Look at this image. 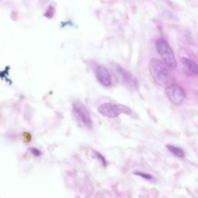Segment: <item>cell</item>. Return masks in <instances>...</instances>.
<instances>
[{
    "label": "cell",
    "instance_id": "obj_1",
    "mask_svg": "<svg viewBox=\"0 0 198 198\" xmlns=\"http://www.w3.org/2000/svg\"><path fill=\"white\" fill-rule=\"evenodd\" d=\"M166 65L156 58L150 61L149 70L152 77L159 85H166L168 80V73Z\"/></svg>",
    "mask_w": 198,
    "mask_h": 198
},
{
    "label": "cell",
    "instance_id": "obj_2",
    "mask_svg": "<svg viewBox=\"0 0 198 198\" xmlns=\"http://www.w3.org/2000/svg\"><path fill=\"white\" fill-rule=\"evenodd\" d=\"M156 46L158 53L167 66L175 68L176 66L175 57L166 40L163 38H159L156 41Z\"/></svg>",
    "mask_w": 198,
    "mask_h": 198
},
{
    "label": "cell",
    "instance_id": "obj_3",
    "mask_svg": "<svg viewBox=\"0 0 198 198\" xmlns=\"http://www.w3.org/2000/svg\"><path fill=\"white\" fill-rule=\"evenodd\" d=\"M98 111L102 116L111 119L118 117L121 113L126 115L131 114V109L125 105L106 103L101 105L98 108Z\"/></svg>",
    "mask_w": 198,
    "mask_h": 198
},
{
    "label": "cell",
    "instance_id": "obj_4",
    "mask_svg": "<svg viewBox=\"0 0 198 198\" xmlns=\"http://www.w3.org/2000/svg\"><path fill=\"white\" fill-rule=\"evenodd\" d=\"M74 114L87 128L92 127V121L90 113L85 106L80 102L76 101L73 104Z\"/></svg>",
    "mask_w": 198,
    "mask_h": 198
},
{
    "label": "cell",
    "instance_id": "obj_5",
    "mask_svg": "<svg viewBox=\"0 0 198 198\" xmlns=\"http://www.w3.org/2000/svg\"><path fill=\"white\" fill-rule=\"evenodd\" d=\"M165 92L170 102L174 105H180L186 98L185 91L180 86L176 84H172L167 86Z\"/></svg>",
    "mask_w": 198,
    "mask_h": 198
},
{
    "label": "cell",
    "instance_id": "obj_6",
    "mask_svg": "<svg viewBox=\"0 0 198 198\" xmlns=\"http://www.w3.org/2000/svg\"><path fill=\"white\" fill-rule=\"evenodd\" d=\"M114 67L122 82L128 88L132 90H136L137 88V81L130 72L120 65H116Z\"/></svg>",
    "mask_w": 198,
    "mask_h": 198
},
{
    "label": "cell",
    "instance_id": "obj_7",
    "mask_svg": "<svg viewBox=\"0 0 198 198\" xmlns=\"http://www.w3.org/2000/svg\"><path fill=\"white\" fill-rule=\"evenodd\" d=\"M95 74L98 81L101 84L105 87L111 85L112 79L109 70L105 67L99 66L95 70Z\"/></svg>",
    "mask_w": 198,
    "mask_h": 198
},
{
    "label": "cell",
    "instance_id": "obj_8",
    "mask_svg": "<svg viewBox=\"0 0 198 198\" xmlns=\"http://www.w3.org/2000/svg\"><path fill=\"white\" fill-rule=\"evenodd\" d=\"M182 61L190 74L196 76L198 74V66L196 63L186 57H183Z\"/></svg>",
    "mask_w": 198,
    "mask_h": 198
},
{
    "label": "cell",
    "instance_id": "obj_9",
    "mask_svg": "<svg viewBox=\"0 0 198 198\" xmlns=\"http://www.w3.org/2000/svg\"><path fill=\"white\" fill-rule=\"evenodd\" d=\"M167 147L170 151L178 157L183 158L185 155L183 151L179 147L172 145H167Z\"/></svg>",
    "mask_w": 198,
    "mask_h": 198
},
{
    "label": "cell",
    "instance_id": "obj_10",
    "mask_svg": "<svg viewBox=\"0 0 198 198\" xmlns=\"http://www.w3.org/2000/svg\"><path fill=\"white\" fill-rule=\"evenodd\" d=\"M133 174L136 175L137 176H141V177H142L144 179H146L147 180H151L153 179V176H152L151 175L147 174V173L137 171L134 172Z\"/></svg>",
    "mask_w": 198,
    "mask_h": 198
},
{
    "label": "cell",
    "instance_id": "obj_11",
    "mask_svg": "<svg viewBox=\"0 0 198 198\" xmlns=\"http://www.w3.org/2000/svg\"><path fill=\"white\" fill-rule=\"evenodd\" d=\"M22 139L24 143H28L32 140V135L28 132H24L22 135Z\"/></svg>",
    "mask_w": 198,
    "mask_h": 198
},
{
    "label": "cell",
    "instance_id": "obj_12",
    "mask_svg": "<svg viewBox=\"0 0 198 198\" xmlns=\"http://www.w3.org/2000/svg\"><path fill=\"white\" fill-rule=\"evenodd\" d=\"M95 155H96V157L99 160L101 161L103 166L106 167L107 165V162L104 156H103L101 153L98 152V151H95Z\"/></svg>",
    "mask_w": 198,
    "mask_h": 198
},
{
    "label": "cell",
    "instance_id": "obj_13",
    "mask_svg": "<svg viewBox=\"0 0 198 198\" xmlns=\"http://www.w3.org/2000/svg\"><path fill=\"white\" fill-rule=\"evenodd\" d=\"M29 150L35 156H39L42 154L41 152L38 149L35 148V147H30V148H29Z\"/></svg>",
    "mask_w": 198,
    "mask_h": 198
}]
</instances>
